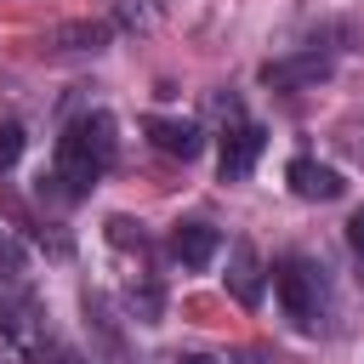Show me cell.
<instances>
[{
    "label": "cell",
    "mask_w": 364,
    "mask_h": 364,
    "mask_svg": "<svg viewBox=\"0 0 364 364\" xmlns=\"http://www.w3.org/2000/svg\"><path fill=\"white\" fill-rule=\"evenodd\" d=\"M23 159V125H0V171H11Z\"/></svg>",
    "instance_id": "13"
},
{
    "label": "cell",
    "mask_w": 364,
    "mask_h": 364,
    "mask_svg": "<svg viewBox=\"0 0 364 364\" xmlns=\"http://www.w3.org/2000/svg\"><path fill=\"white\" fill-rule=\"evenodd\" d=\"M148 142H154L159 154H171V159H193V154L205 148V131H199L193 119H165V114H154V119H148Z\"/></svg>",
    "instance_id": "5"
},
{
    "label": "cell",
    "mask_w": 364,
    "mask_h": 364,
    "mask_svg": "<svg viewBox=\"0 0 364 364\" xmlns=\"http://www.w3.org/2000/svg\"><path fill=\"white\" fill-rule=\"evenodd\" d=\"M176 364H216V358H205V353H182Z\"/></svg>",
    "instance_id": "18"
},
{
    "label": "cell",
    "mask_w": 364,
    "mask_h": 364,
    "mask_svg": "<svg viewBox=\"0 0 364 364\" xmlns=\"http://www.w3.org/2000/svg\"><path fill=\"white\" fill-rule=\"evenodd\" d=\"M347 245H353V250H358V256H364V210H358V216H353V222H347Z\"/></svg>",
    "instance_id": "16"
},
{
    "label": "cell",
    "mask_w": 364,
    "mask_h": 364,
    "mask_svg": "<svg viewBox=\"0 0 364 364\" xmlns=\"http://www.w3.org/2000/svg\"><path fill=\"white\" fill-rule=\"evenodd\" d=\"M330 74V63L318 57V51H301V57H279V63H267L262 68V80L273 85V91H296V85H318Z\"/></svg>",
    "instance_id": "6"
},
{
    "label": "cell",
    "mask_w": 364,
    "mask_h": 364,
    "mask_svg": "<svg viewBox=\"0 0 364 364\" xmlns=\"http://www.w3.org/2000/svg\"><path fill=\"white\" fill-rule=\"evenodd\" d=\"M23 273V250H17V239L0 228V279H17Z\"/></svg>",
    "instance_id": "14"
},
{
    "label": "cell",
    "mask_w": 364,
    "mask_h": 364,
    "mask_svg": "<svg viewBox=\"0 0 364 364\" xmlns=\"http://www.w3.org/2000/svg\"><path fill=\"white\" fill-rule=\"evenodd\" d=\"M228 290H233L239 307H256L262 301V256H256L250 239H233L228 245Z\"/></svg>",
    "instance_id": "4"
},
{
    "label": "cell",
    "mask_w": 364,
    "mask_h": 364,
    "mask_svg": "<svg viewBox=\"0 0 364 364\" xmlns=\"http://www.w3.org/2000/svg\"><path fill=\"white\" fill-rule=\"evenodd\" d=\"M0 364H28V358H23V353H17V347H11L6 336H0Z\"/></svg>",
    "instance_id": "17"
},
{
    "label": "cell",
    "mask_w": 364,
    "mask_h": 364,
    "mask_svg": "<svg viewBox=\"0 0 364 364\" xmlns=\"http://www.w3.org/2000/svg\"><path fill=\"white\" fill-rule=\"evenodd\" d=\"M216 250H222V239H216V228H205V222H182V228L171 233V256H176L182 267H210Z\"/></svg>",
    "instance_id": "9"
},
{
    "label": "cell",
    "mask_w": 364,
    "mask_h": 364,
    "mask_svg": "<svg viewBox=\"0 0 364 364\" xmlns=\"http://www.w3.org/2000/svg\"><path fill=\"white\" fill-rule=\"evenodd\" d=\"M279 301H284V313L296 318V330H313L318 324V273L301 262V256H290V262H279Z\"/></svg>",
    "instance_id": "3"
},
{
    "label": "cell",
    "mask_w": 364,
    "mask_h": 364,
    "mask_svg": "<svg viewBox=\"0 0 364 364\" xmlns=\"http://www.w3.org/2000/svg\"><path fill=\"white\" fill-rule=\"evenodd\" d=\"M108 34H114L108 23H57L51 28V46L57 51H102Z\"/></svg>",
    "instance_id": "10"
},
{
    "label": "cell",
    "mask_w": 364,
    "mask_h": 364,
    "mask_svg": "<svg viewBox=\"0 0 364 364\" xmlns=\"http://www.w3.org/2000/svg\"><path fill=\"white\" fill-rule=\"evenodd\" d=\"M114 11H119V23H131V28H136V23H148V17H142V6H136V0H114Z\"/></svg>",
    "instance_id": "15"
},
{
    "label": "cell",
    "mask_w": 364,
    "mask_h": 364,
    "mask_svg": "<svg viewBox=\"0 0 364 364\" xmlns=\"http://www.w3.org/2000/svg\"><path fill=\"white\" fill-rule=\"evenodd\" d=\"M0 336H6L28 364L46 353V318H40V301H34L28 290H17V296L0 301Z\"/></svg>",
    "instance_id": "2"
},
{
    "label": "cell",
    "mask_w": 364,
    "mask_h": 364,
    "mask_svg": "<svg viewBox=\"0 0 364 364\" xmlns=\"http://www.w3.org/2000/svg\"><path fill=\"white\" fill-rule=\"evenodd\" d=\"M108 165H114V119L85 114L57 136V171L46 182H57V199H85Z\"/></svg>",
    "instance_id": "1"
},
{
    "label": "cell",
    "mask_w": 364,
    "mask_h": 364,
    "mask_svg": "<svg viewBox=\"0 0 364 364\" xmlns=\"http://www.w3.org/2000/svg\"><path fill=\"white\" fill-rule=\"evenodd\" d=\"M131 313H136L142 324H159V290H154V284H142V290L131 284Z\"/></svg>",
    "instance_id": "11"
},
{
    "label": "cell",
    "mask_w": 364,
    "mask_h": 364,
    "mask_svg": "<svg viewBox=\"0 0 364 364\" xmlns=\"http://www.w3.org/2000/svg\"><path fill=\"white\" fill-rule=\"evenodd\" d=\"M256 154H262V131L256 125H233L228 136H222V182H245L250 176V165H256Z\"/></svg>",
    "instance_id": "7"
},
{
    "label": "cell",
    "mask_w": 364,
    "mask_h": 364,
    "mask_svg": "<svg viewBox=\"0 0 364 364\" xmlns=\"http://www.w3.org/2000/svg\"><path fill=\"white\" fill-rule=\"evenodd\" d=\"M284 182L301 193V199H341V176L330 171V165H318V159H290L284 165Z\"/></svg>",
    "instance_id": "8"
},
{
    "label": "cell",
    "mask_w": 364,
    "mask_h": 364,
    "mask_svg": "<svg viewBox=\"0 0 364 364\" xmlns=\"http://www.w3.org/2000/svg\"><path fill=\"white\" fill-rule=\"evenodd\" d=\"M108 239H114L119 250H142V228H136L131 216H114V222H108Z\"/></svg>",
    "instance_id": "12"
}]
</instances>
